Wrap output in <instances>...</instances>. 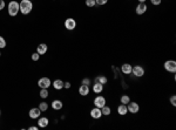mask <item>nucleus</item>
<instances>
[{"instance_id":"1","label":"nucleus","mask_w":176,"mask_h":130,"mask_svg":"<svg viewBox=\"0 0 176 130\" xmlns=\"http://www.w3.org/2000/svg\"><path fill=\"white\" fill-rule=\"evenodd\" d=\"M33 9V4L31 0H21L20 3H19V11H20L22 14H28L31 13Z\"/></svg>"},{"instance_id":"2","label":"nucleus","mask_w":176,"mask_h":130,"mask_svg":"<svg viewBox=\"0 0 176 130\" xmlns=\"http://www.w3.org/2000/svg\"><path fill=\"white\" fill-rule=\"evenodd\" d=\"M7 11H8V14L11 16H15L19 12V3L14 1V0H12V1H9L8 6H7Z\"/></svg>"},{"instance_id":"3","label":"nucleus","mask_w":176,"mask_h":130,"mask_svg":"<svg viewBox=\"0 0 176 130\" xmlns=\"http://www.w3.org/2000/svg\"><path fill=\"white\" fill-rule=\"evenodd\" d=\"M164 69L169 73H175L176 72V61L175 60H167L164 62Z\"/></svg>"},{"instance_id":"4","label":"nucleus","mask_w":176,"mask_h":130,"mask_svg":"<svg viewBox=\"0 0 176 130\" xmlns=\"http://www.w3.org/2000/svg\"><path fill=\"white\" fill-rule=\"evenodd\" d=\"M132 73L136 77H142L144 75V68L142 66H134L132 68Z\"/></svg>"},{"instance_id":"5","label":"nucleus","mask_w":176,"mask_h":130,"mask_svg":"<svg viewBox=\"0 0 176 130\" xmlns=\"http://www.w3.org/2000/svg\"><path fill=\"white\" fill-rule=\"evenodd\" d=\"M38 86L40 87V88H46V89H48V88L52 86V82H51V80L48 79V77H41V79L38 81Z\"/></svg>"},{"instance_id":"6","label":"nucleus","mask_w":176,"mask_h":130,"mask_svg":"<svg viewBox=\"0 0 176 130\" xmlns=\"http://www.w3.org/2000/svg\"><path fill=\"white\" fill-rule=\"evenodd\" d=\"M127 109H128V113L136 114V113H139V110H140V106L136 102H129L128 104H127Z\"/></svg>"},{"instance_id":"7","label":"nucleus","mask_w":176,"mask_h":130,"mask_svg":"<svg viewBox=\"0 0 176 130\" xmlns=\"http://www.w3.org/2000/svg\"><path fill=\"white\" fill-rule=\"evenodd\" d=\"M147 9H148V7H147L146 3H139V5L135 8V12H136L138 15H142V14H144L147 12Z\"/></svg>"},{"instance_id":"8","label":"nucleus","mask_w":176,"mask_h":130,"mask_svg":"<svg viewBox=\"0 0 176 130\" xmlns=\"http://www.w3.org/2000/svg\"><path fill=\"white\" fill-rule=\"evenodd\" d=\"M94 106L97 107V108H102L103 106H106V98L101 95H97L94 98Z\"/></svg>"},{"instance_id":"9","label":"nucleus","mask_w":176,"mask_h":130,"mask_svg":"<svg viewBox=\"0 0 176 130\" xmlns=\"http://www.w3.org/2000/svg\"><path fill=\"white\" fill-rule=\"evenodd\" d=\"M65 27H66V29H68V31H73V29L76 27V21L72 18H68L65 21Z\"/></svg>"},{"instance_id":"10","label":"nucleus","mask_w":176,"mask_h":130,"mask_svg":"<svg viewBox=\"0 0 176 130\" xmlns=\"http://www.w3.org/2000/svg\"><path fill=\"white\" fill-rule=\"evenodd\" d=\"M91 116H92L94 119H99V118H101V116H102L101 108H97V107L93 108L92 110H91Z\"/></svg>"},{"instance_id":"11","label":"nucleus","mask_w":176,"mask_h":130,"mask_svg":"<svg viewBox=\"0 0 176 130\" xmlns=\"http://www.w3.org/2000/svg\"><path fill=\"white\" fill-rule=\"evenodd\" d=\"M28 115H29V117L33 118V119L39 118V117H40V115H41V110L39 108H32L31 110H29Z\"/></svg>"},{"instance_id":"12","label":"nucleus","mask_w":176,"mask_h":130,"mask_svg":"<svg viewBox=\"0 0 176 130\" xmlns=\"http://www.w3.org/2000/svg\"><path fill=\"white\" fill-rule=\"evenodd\" d=\"M47 49H48V47H47L46 44H40V45L36 47V53L39 55H44V54L47 53Z\"/></svg>"},{"instance_id":"13","label":"nucleus","mask_w":176,"mask_h":130,"mask_svg":"<svg viewBox=\"0 0 176 130\" xmlns=\"http://www.w3.org/2000/svg\"><path fill=\"white\" fill-rule=\"evenodd\" d=\"M132 65H129V63H123L122 66H121V72L123 73V74H126V75H129V74H132Z\"/></svg>"},{"instance_id":"14","label":"nucleus","mask_w":176,"mask_h":130,"mask_svg":"<svg viewBox=\"0 0 176 130\" xmlns=\"http://www.w3.org/2000/svg\"><path fill=\"white\" fill-rule=\"evenodd\" d=\"M79 94L81 96H87L89 94V86L87 84H81V87L79 88Z\"/></svg>"},{"instance_id":"15","label":"nucleus","mask_w":176,"mask_h":130,"mask_svg":"<svg viewBox=\"0 0 176 130\" xmlns=\"http://www.w3.org/2000/svg\"><path fill=\"white\" fill-rule=\"evenodd\" d=\"M117 114H119V115H122V116H124V115L128 114L127 104H122V103H121L119 107H117Z\"/></svg>"},{"instance_id":"16","label":"nucleus","mask_w":176,"mask_h":130,"mask_svg":"<svg viewBox=\"0 0 176 130\" xmlns=\"http://www.w3.org/2000/svg\"><path fill=\"white\" fill-rule=\"evenodd\" d=\"M93 92H94L95 94H101V93L103 92V84H101V83H99V82H95V83L93 84Z\"/></svg>"},{"instance_id":"17","label":"nucleus","mask_w":176,"mask_h":130,"mask_svg":"<svg viewBox=\"0 0 176 130\" xmlns=\"http://www.w3.org/2000/svg\"><path fill=\"white\" fill-rule=\"evenodd\" d=\"M53 84V87H54V89L55 90H60V89H62L64 88V81L62 80H55V81L52 83Z\"/></svg>"},{"instance_id":"18","label":"nucleus","mask_w":176,"mask_h":130,"mask_svg":"<svg viewBox=\"0 0 176 130\" xmlns=\"http://www.w3.org/2000/svg\"><path fill=\"white\" fill-rule=\"evenodd\" d=\"M48 118L47 117H40L39 118V121H38V125L40 127V128H46L48 125Z\"/></svg>"},{"instance_id":"19","label":"nucleus","mask_w":176,"mask_h":130,"mask_svg":"<svg viewBox=\"0 0 176 130\" xmlns=\"http://www.w3.org/2000/svg\"><path fill=\"white\" fill-rule=\"evenodd\" d=\"M62 102L60 101V100H54V101L52 102V108L54 109V110H60V109L62 108Z\"/></svg>"},{"instance_id":"20","label":"nucleus","mask_w":176,"mask_h":130,"mask_svg":"<svg viewBox=\"0 0 176 130\" xmlns=\"http://www.w3.org/2000/svg\"><path fill=\"white\" fill-rule=\"evenodd\" d=\"M95 82H99L101 84H106L107 82H108V79H107L105 75H100V76H97L95 79Z\"/></svg>"},{"instance_id":"21","label":"nucleus","mask_w":176,"mask_h":130,"mask_svg":"<svg viewBox=\"0 0 176 130\" xmlns=\"http://www.w3.org/2000/svg\"><path fill=\"white\" fill-rule=\"evenodd\" d=\"M101 113H102V115H105V116H109L110 113H112V109H110V107H108V106H103V107L101 108Z\"/></svg>"},{"instance_id":"22","label":"nucleus","mask_w":176,"mask_h":130,"mask_svg":"<svg viewBox=\"0 0 176 130\" xmlns=\"http://www.w3.org/2000/svg\"><path fill=\"white\" fill-rule=\"evenodd\" d=\"M120 102H121L122 104H128V103L130 102V97H129L128 95H122L121 98H120Z\"/></svg>"},{"instance_id":"23","label":"nucleus","mask_w":176,"mask_h":130,"mask_svg":"<svg viewBox=\"0 0 176 130\" xmlns=\"http://www.w3.org/2000/svg\"><path fill=\"white\" fill-rule=\"evenodd\" d=\"M48 89H46V88H41V90H40V97L41 98H47L48 97Z\"/></svg>"},{"instance_id":"24","label":"nucleus","mask_w":176,"mask_h":130,"mask_svg":"<svg viewBox=\"0 0 176 130\" xmlns=\"http://www.w3.org/2000/svg\"><path fill=\"white\" fill-rule=\"evenodd\" d=\"M38 108L41 110V113H42V112H47V110H48V104H47L46 102H41L40 104H39Z\"/></svg>"},{"instance_id":"25","label":"nucleus","mask_w":176,"mask_h":130,"mask_svg":"<svg viewBox=\"0 0 176 130\" xmlns=\"http://www.w3.org/2000/svg\"><path fill=\"white\" fill-rule=\"evenodd\" d=\"M95 5H96L95 0H86V6H88V7H94Z\"/></svg>"},{"instance_id":"26","label":"nucleus","mask_w":176,"mask_h":130,"mask_svg":"<svg viewBox=\"0 0 176 130\" xmlns=\"http://www.w3.org/2000/svg\"><path fill=\"white\" fill-rule=\"evenodd\" d=\"M5 47H6V40L3 36H0V49L5 48Z\"/></svg>"},{"instance_id":"27","label":"nucleus","mask_w":176,"mask_h":130,"mask_svg":"<svg viewBox=\"0 0 176 130\" xmlns=\"http://www.w3.org/2000/svg\"><path fill=\"white\" fill-rule=\"evenodd\" d=\"M95 3H96V5L103 6V5H106L107 3H108V0H95Z\"/></svg>"},{"instance_id":"28","label":"nucleus","mask_w":176,"mask_h":130,"mask_svg":"<svg viewBox=\"0 0 176 130\" xmlns=\"http://www.w3.org/2000/svg\"><path fill=\"white\" fill-rule=\"evenodd\" d=\"M169 101H170V103H171L173 106H176V96H175V95H171L170 98H169Z\"/></svg>"},{"instance_id":"29","label":"nucleus","mask_w":176,"mask_h":130,"mask_svg":"<svg viewBox=\"0 0 176 130\" xmlns=\"http://www.w3.org/2000/svg\"><path fill=\"white\" fill-rule=\"evenodd\" d=\"M150 3H152L154 6H159V5L162 3V0H150Z\"/></svg>"},{"instance_id":"30","label":"nucleus","mask_w":176,"mask_h":130,"mask_svg":"<svg viewBox=\"0 0 176 130\" xmlns=\"http://www.w3.org/2000/svg\"><path fill=\"white\" fill-rule=\"evenodd\" d=\"M39 59H40V55H39L38 53H34V54H32V60H33V61H38Z\"/></svg>"},{"instance_id":"31","label":"nucleus","mask_w":176,"mask_h":130,"mask_svg":"<svg viewBox=\"0 0 176 130\" xmlns=\"http://www.w3.org/2000/svg\"><path fill=\"white\" fill-rule=\"evenodd\" d=\"M82 84H87V86H89V84H91V80L88 79V77L83 79V80H82Z\"/></svg>"},{"instance_id":"32","label":"nucleus","mask_w":176,"mask_h":130,"mask_svg":"<svg viewBox=\"0 0 176 130\" xmlns=\"http://www.w3.org/2000/svg\"><path fill=\"white\" fill-rule=\"evenodd\" d=\"M5 6H6V4H5L4 0H0V11H1V9H4Z\"/></svg>"},{"instance_id":"33","label":"nucleus","mask_w":176,"mask_h":130,"mask_svg":"<svg viewBox=\"0 0 176 130\" xmlns=\"http://www.w3.org/2000/svg\"><path fill=\"white\" fill-rule=\"evenodd\" d=\"M64 88L69 89L71 88V82H64Z\"/></svg>"},{"instance_id":"34","label":"nucleus","mask_w":176,"mask_h":130,"mask_svg":"<svg viewBox=\"0 0 176 130\" xmlns=\"http://www.w3.org/2000/svg\"><path fill=\"white\" fill-rule=\"evenodd\" d=\"M29 130H38V127H29Z\"/></svg>"},{"instance_id":"35","label":"nucleus","mask_w":176,"mask_h":130,"mask_svg":"<svg viewBox=\"0 0 176 130\" xmlns=\"http://www.w3.org/2000/svg\"><path fill=\"white\" fill-rule=\"evenodd\" d=\"M139 3H146V0H139Z\"/></svg>"},{"instance_id":"36","label":"nucleus","mask_w":176,"mask_h":130,"mask_svg":"<svg viewBox=\"0 0 176 130\" xmlns=\"http://www.w3.org/2000/svg\"><path fill=\"white\" fill-rule=\"evenodd\" d=\"M0 56H1V53H0Z\"/></svg>"},{"instance_id":"37","label":"nucleus","mask_w":176,"mask_h":130,"mask_svg":"<svg viewBox=\"0 0 176 130\" xmlns=\"http://www.w3.org/2000/svg\"><path fill=\"white\" fill-rule=\"evenodd\" d=\"M0 114H1V113H0Z\"/></svg>"},{"instance_id":"38","label":"nucleus","mask_w":176,"mask_h":130,"mask_svg":"<svg viewBox=\"0 0 176 130\" xmlns=\"http://www.w3.org/2000/svg\"><path fill=\"white\" fill-rule=\"evenodd\" d=\"M31 1H32V0H31Z\"/></svg>"}]
</instances>
